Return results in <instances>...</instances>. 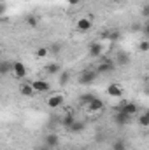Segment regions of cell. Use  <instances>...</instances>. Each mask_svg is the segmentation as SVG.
Wrapping results in <instances>:
<instances>
[{
  "instance_id": "cell-1",
  "label": "cell",
  "mask_w": 149,
  "mask_h": 150,
  "mask_svg": "<svg viewBox=\"0 0 149 150\" xmlns=\"http://www.w3.org/2000/svg\"><path fill=\"white\" fill-rule=\"evenodd\" d=\"M97 70H82L81 74H79V84H84V86H90V84H93L95 82V79H97Z\"/></svg>"
},
{
  "instance_id": "cell-2",
  "label": "cell",
  "mask_w": 149,
  "mask_h": 150,
  "mask_svg": "<svg viewBox=\"0 0 149 150\" xmlns=\"http://www.w3.org/2000/svg\"><path fill=\"white\" fill-rule=\"evenodd\" d=\"M27 74H28V70H27V67L21 63V61H12V72H11V75L14 77V79H25L27 77Z\"/></svg>"
},
{
  "instance_id": "cell-3",
  "label": "cell",
  "mask_w": 149,
  "mask_h": 150,
  "mask_svg": "<svg viewBox=\"0 0 149 150\" xmlns=\"http://www.w3.org/2000/svg\"><path fill=\"white\" fill-rule=\"evenodd\" d=\"M47 107L49 108H60L63 103H65V96L62 94V93H53L49 98H47Z\"/></svg>"
},
{
  "instance_id": "cell-4",
  "label": "cell",
  "mask_w": 149,
  "mask_h": 150,
  "mask_svg": "<svg viewBox=\"0 0 149 150\" xmlns=\"http://www.w3.org/2000/svg\"><path fill=\"white\" fill-rule=\"evenodd\" d=\"M130 119H132V117L126 112H123L121 108H117V112L112 115V122H114L116 126H126V124L130 122Z\"/></svg>"
},
{
  "instance_id": "cell-5",
  "label": "cell",
  "mask_w": 149,
  "mask_h": 150,
  "mask_svg": "<svg viewBox=\"0 0 149 150\" xmlns=\"http://www.w3.org/2000/svg\"><path fill=\"white\" fill-rule=\"evenodd\" d=\"M116 68V65H114V61L112 59H104V61H100L98 63V67H97V74H111L112 70Z\"/></svg>"
},
{
  "instance_id": "cell-6",
  "label": "cell",
  "mask_w": 149,
  "mask_h": 150,
  "mask_svg": "<svg viewBox=\"0 0 149 150\" xmlns=\"http://www.w3.org/2000/svg\"><path fill=\"white\" fill-rule=\"evenodd\" d=\"M32 86H34L35 93H47V91L51 89L49 82L44 80V79H35V80H32Z\"/></svg>"
},
{
  "instance_id": "cell-7",
  "label": "cell",
  "mask_w": 149,
  "mask_h": 150,
  "mask_svg": "<svg viewBox=\"0 0 149 150\" xmlns=\"http://www.w3.org/2000/svg\"><path fill=\"white\" fill-rule=\"evenodd\" d=\"M102 52H104V47H102L100 42H91V44L88 45V54H90L91 58H100Z\"/></svg>"
},
{
  "instance_id": "cell-8",
  "label": "cell",
  "mask_w": 149,
  "mask_h": 150,
  "mask_svg": "<svg viewBox=\"0 0 149 150\" xmlns=\"http://www.w3.org/2000/svg\"><path fill=\"white\" fill-rule=\"evenodd\" d=\"M91 26H93V23H91V19H90V18H81V19H77V25H75V28H77L81 33L90 32V30H91Z\"/></svg>"
},
{
  "instance_id": "cell-9",
  "label": "cell",
  "mask_w": 149,
  "mask_h": 150,
  "mask_svg": "<svg viewBox=\"0 0 149 150\" xmlns=\"http://www.w3.org/2000/svg\"><path fill=\"white\" fill-rule=\"evenodd\" d=\"M44 145H47L49 149H56L60 145V136L56 133H49L44 136Z\"/></svg>"
},
{
  "instance_id": "cell-10",
  "label": "cell",
  "mask_w": 149,
  "mask_h": 150,
  "mask_svg": "<svg viewBox=\"0 0 149 150\" xmlns=\"http://www.w3.org/2000/svg\"><path fill=\"white\" fill-rule=\"evenodd\" d=\"M119 108H121L123 112H126L130 117H133V115H137V113H139V107H137L133 101H123Z\"/></svg>"
},
{
  "instance_id": "cell-11",
  "label": "cell",
  "mask_w": 149,
  "mask_h": 150,
  "mask_svg": "<svg viewBox=\"0 0 149 150\" xmlns=\"http://www.w3.org/2000/svg\"><path fill=\"white\" fill-rule=\"evenodd\" d=\"M107 94L111 96V98H121L123 96V87L119 86V84H109L107 86Z\"/></svg>"
},
{
  "instance_id": "cell-12",
  "label": "cell",
  "mask_w": 149,
  "mask_h": 150,
  "mask_svg": "<svg viewBox=\"0 0 149 150\" xmlns=\"http://www.w3.org/2000/svg\"><path fill=\"white\" fill-rule=\"evenodd\" d=\"M19 94H21V96H27V98L34 96V94H35V89H34L32 82H23V84L19 86Z\"/></svg>"
},
{
  "instance_id": "cell-13",
  "label": "cell",
  "mask_w": 149,
  "mask_h": 150,
  "mask_svg": "<svg viewBox=\"0 0 149 150\" xmlns=\"http://www.w3.org/2000/svg\"><path fill=\"white\" fill-rule=\"evenodd\" d=\"M44 72L47 75H60L62 74V67H60L56 61H53V63H47V65L44 67Z\"/></svg>"
},
{
  "instance_id": "cell-14",
  "label": "cell",
  "mask_w": 149,
  "mask_h": 150,
  "mask_svg": "<svg viewBox=\"0 0 149 150\" xmlns=\"http://www.w3.org/2000/svg\"><path fill=\"white\" fill-rule=\"evenodd\" d=\"M88 108H90V110H91L93 113L102 112V110H104V101H102L100 98H95V100L90 103V107H88Z\"/></svg>"
},
{
  "instance_id": "cell-15",
  "label": "cell",
  "mask_w": 149,
  "mask_h": 150,
  "mask_svg": "<svg viewBox=\"0 0 149 150\" xmlns=\"http://www.w3.org/2000/svg\"><path fill=\"white\" fill-rule=\"evenodd\" d=\"M75 120H77V119L74 117V113H72V110H70V112L67 113V115H63V117H62V126H63L65 129H69V127L74 124Z\"/></svg>"
},
{
  "instance_id": "cell-16",
  "label": "cell",
  "mask_w": 149,
  "mask_h": 150,
  "mask_svg": "<svg viewBox=\"0 0 149 150\" xmlns=\"http://www.w3.org/2000/svg\"><path fill=\"white\" fill-rule=\"evenodd\" d=\"M95 98H97V96H95L93 93H84V94L79 96V103H81L82 107H90V103H91Z\"/></svg>"
},
{
  "instance_id": "cell-17",
  "label": "cell",
  "mask_w": 149,
  "mask_h": 150,
  "mask_svg": "<svg viewBox=\"0 0 149 150\" xmlns=\"http://www.w3.org/2000/svg\"><path fill=\"white\" fill-rule=\"evenodd\" d=\"M69 131H70V133H74V134L82 133V131H84V122H81V120H75L74 124L69 127Z\"/></svg>"
},
{
  "instance_id": "cell-18",
  "label": "cell",
  "mask_w": 149,
  "mask_h": 150,
  "mask_svg": "<svg viewBox=\"0 0 149 150\" xmlns=\"http://www.w3.org/2000/svg\"><path fill=\"white\" fill-rule=\"evenodd\" d=\"M116 61H117L119 65H128V63H130V56H128L125 51H119L117 56H116Z\"/></svg>"
},
{
  "instance_id": "cell-19",
  "label": "cell",
  "mask_w": 149,
  "mask_h": 150,
  "mask_svg": "<svg viewBox=\"0 0 149 150\" xmlns=\"http://www.w3.org/2000/svg\"><path fill=\"white\" fill-rule=\"evenodd\" d=\"M9 72H12V63H9V61H2L0 74L2 75H9Z\"/></svg>"
},
{
  "instance_id": "cell-20",
  "label": "cell",
  "mask_w": 149,
  "mask_h": 150,
  "mask_svg": "<svg viewBox=\"0 0 149 150\" xmlns=\"http://www.w3.org/2000/svg\"><path fill=\"white\" fill-rule=\"evenodd\" d=\"M47 54H49V49L47 47H37L35 49V58H39V59H44Z\"/></svg>"
},
{
  "instance_id": "cell-21",
  "label": "cell",
  "mask_w": 149,
  "mask_h": 150,
  "mask_svg": "<svg viewBox=\"0 0 149 150\" xmlns=\"http://www.w3.org/2000/svg\"><path fill=\"white\" fill-rule=\"evenodd\" d=\"M112 150H126V142L125 140H114L112 142Z\"/></svg>"
},
{
  "instance_id": "cell-22",
  "label": "cell",
  "mask_w": 149,
  "mask_h": 150,
  "mask_svg": "<svg viewBox=\"0 0 149 150\" xmlns=\"http://www.w3.org/2000/svg\"><path fill=\"white\" fill-rule=\"evenodd\" d=\"M137 122H139L140 127H149V117L146 115V113H142V115L137 119Z\"/></svg>"
},
{
  "instance_id": "cell-23",
  "label": "cell",
  "mask_w": 149,
  "mask_h": 150,
  "mask_svg": "<svg viewBox=\"0 0 149 150\" xmlns=\"http://www.w3.org/2000/svg\"><path fill=\"white\" fill-rule=\"evenodd\" d=\"M27 25H28V26H30V28H35V26H37V25H39L37 18H35V16H34V14H30V16H28V18H27Z\"/></svg>"
},
{
  "instance_id": "cell-24",
  "label": "cell",
  "mask_w": 149,
  "mask_h": 150,
  "mask_svg": "<svg viewBox=\"0 0 149 150\" xmlns=\"http://www.w3.org/2000/svg\"><path fill=\"white\" fill-rule=\"evenodd\" d=\"M58 77H60V84H62V86H65V84L69 82V79H70V74H69V72H62Z\"/></svg>"
},
{
  "instance_id": "cell-25",
  "label": "cell",
  "mask_w": 149,
  "mask_h": 150,
  "mask_svg": "<svg viewBox=\"0 0 149 150\" xmlns=\"http://www.w3.org/2000/svg\"><path fill=\"white\" fill-rule=\"evenodd\" d=\"M139 49L142 51V52H149V40L146 38V40H142L140 44H139Z\"/></svg>"
},
{
  "instance_id": "cell-26",
  "label": "cell",
  "mask_w": 149,
  "mask_h": 150,
  "mask_svg": "<svg viewBox=\"0 0 149 150\" xmlns=\"http://www.w3.org/2000/svg\"><path fill=\"white\" fill-rule=\"evenodd\" d=\"M140 16H142L144 19H149V4L142 5V9H140Z\"/></svg>"
},
{
  "instance_id": "cell-27",
  "label": "cell",
  "mask_w": 149,
  "mask_h": 150,
  "mask_svg": "<svg viewBox=\"0 0 149 150\" xmlns=\"http://www.w3.org/2000/svg\"><path fill=\"white\" fill-rule=\"evenodd\" d=\"M142 33H144V35H146V38L149 40V21L144 25V26H142Z\"/></svg>"
},
{
  "instance_id": "cell-28",
  "label": "cell",
  "mask_w": 149,
  "mask_h": 150,
  "mask_svg": "<svg viewBox=\"0 0 149 150\" xmlns=\"http://www.w3.org/2000/svg\"><path fill=\"white\" fill-rule=\"evenodd\" d=\"M107 37H109V40H117V37H119V35H117V32H111Z\"/></svg>"
},
{
  "instance_id": "cell-29",
  "label": "cell",
  "mask_w": 149,
  "mask_h": 150,
  "mask_svg": "<svg viewBox=\"0 0 149 150\" xmlns=\"http://www.w3.org/2000/svg\"><path fill=\"white\" fill-rule=\"evenodd\" d=\"M65 2H67V4H70V5H77L81 0H65Z\"/></svg>"
},
{
  "instance_id": "cell-30",
  "label": "cell",
  "mask_w": 149,
  "mask_h": 150,
  "mask_svg": "<svg viewBox=\"0 0 149 150\" xmlns=\"http://www.w3.org/2000/svg\"><path fill=\"white\" fill-rule=\"evenodd\" d=\"M51 47H53V49H51V51H53V52H54V54H56V52H60V45H51Z\"/></svg>"
},
{
  "instance_id": "cell-31",
  "label": "cell",
  "mask_w": 149,
  "mask_h": 150,
  "mask_svg": "<svg viewBox=\"0 0 149 150\" xmlns=\"http://www.w3.org/2000/svg\"><path fill=\"white\" fill-rule=\"evenodd\" d=\"M37 150H51V149H49V147H47V145H40V147H39Z\"/></svg>"
},
{
  "instance_id": "cell-32",
  "label": "cell",
  "mask_w": 149,
  "mask_h": 150,
  "mask_svg": "<svg viewBox=\"0 0 149 150\" xmlns=\"http://www.w3.org/2000/svg\"><path fill=\"white\" fill-rule=\"evenodd\" d=\"M144 113H146V115H148V117H149V108H148V110H146V112H144Z\"/></svg>"
},
{
  "instance_id": "cell-33",
  "label": "cell",
  "mask_w": 149,
  "mask_h": 150,
  "mask_svg": "<svg viewBox=\"0 0 149 150\" xmlns=\"http://www.w3.org/2000/svg\"><path fill=\"white\" fill-rule=\"evenodd\" d=\"M148 98H149V89H148Z\"/></svg>"
}]
</instances>
